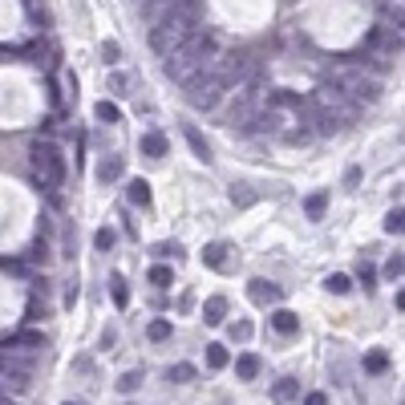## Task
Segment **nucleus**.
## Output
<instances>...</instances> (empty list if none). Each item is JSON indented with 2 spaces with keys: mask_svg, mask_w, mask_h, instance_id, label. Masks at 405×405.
Instances as JSON below:
<instances>
[{
  "mask_svg": "<svg viewBox=\"0 0 405 405\" xmlns=\"http://www.w3.org/2000/svg\"><path fill=\"white\" fill-rule=\"evenodd\" d=\"M219 61H223L219 37H211V33H195L191 41H183V45L163 61V73H167L170 81H179V85H195V81H203L207 73H215Z\"/></svg>",
  "mask_w": 405,
  "mask_h": 405,
  "instance_id": "nucleus-1",
  "label": "nucleus"
},
{
  "mask_svg": "<svg viewBox=\"0 0 405 405\" xmlns=\"http://www.w3.org/2000/svg\"><path fill=\"white\" fill-rule=\"evenodd\" d=\"M195 33H199V0H174V8L150 28V49L158 57H170L183 41H191Z\"/></svg>",
  "mask_w": 405,
  "mask_h": 405,
  "instance_id": "nucleus-2",
  "label": "nucleus"
},
{
  "mask_svg": "<svg viewBox=\"0 0 405 405\" xmlns=\"http://www.w3.org/2000/svg\"><path fill=\"white\" fill-rule=\"evenodd\" d=\"M357 114H361V106L353 101V97L340 94L333 81H320V85L312 90V122H316L320 134L345 130L349 122H357Z\"/></svg>",
  "mask_w": 405,
  "mask_h": 405,
  "instance_id": "nucleus-3",
  "label": "nucleus"
},
{
  "mask_svg": "<svg viewBox=\"0 0 405 405\" xmlns=\"http://www.w3.org/2000/svg\"><path fill=\"white\" fill-rule=\"evenodd\" d=\"M329 81H333L345 97H353L357 106H365V101L373 106V101L381 97V77H377V73H369L365 65H336Z\"/></svg>",
  "mask_w": 405,
  "mask_h": 405,
  "instance_id": "nucleus-4",
  "label": "nucleus"
},
{
  "mask_svg": "<svg viewBox=\"0 0 405 405\" xmlns=\"http://www.w3.org/2000/svg\"><path fill=\"white\" fill-rule=\"evenodd\" d=\"M33 174H37V183L45 187V191H53V187H61L65 183V154L57 150L53 142H33Z\"/></svg>",
  "mask_w": 405,
  "mask_h": 405,
  "instance_id": "nucleus-5",
  "label": "nucleus"
},
{
  "mask_svg": "<svg viewBox=\"0 0 405 405\" xmlns=\"http://www.w3.org/2000/svg\"><path fill=\"white\" fill-rule=\"evenodd\" d=\"M260 101H263V81L251 73L247 81H239V85H235V101H231V110H227V126L247 130L251 118L260 114Z\"/></svg>",
  "mask_w": 405,
  "mask_h": 405,
  "instance_id": "nucleus-6",
  "label": "nucleus"
},
{
  "mask_svg": "<svg viewBox=\"0 0 405 405\" xmlns=\"http://www.w3.org/2000/svg\"><path fill=\"white\" fill-rule=\"evenodd\" d=\"M227 90H231V81H227V77H223V69L215 65V73H207L203 81L187 85V101H191L195 110H203V114H207V110H215V106H219V97L227 94Z\"/></svg>",
  "mask_w": 405,
  "mask_h": 405,
  "instance_id": "nucleus-7",
  "label": "nucleus"
},
{
  "mask_svg": "<svg viewBox=\"0 0 405 405\" xmlns=\"http://www.w3.org/2000/svg\"><path fill=\"white\" fill-rule=\"evenodd\" d=\"M28 381H33V369H28V361L21 357V353H8V349H0V389L8 393H24L28 389Z\"/></svg>",
  "mask_w": 405,
  "mask_h": 405,
  "instance_id": "nucleus-8",
  "label": "nucleus"
},
{
  "mask_svg": "<svg viewBox=\"0 0 405 405\" xmlns=\"http://www.w3.org/2000/svg\"><path fill=\"white\" fill-rule=\"evenodd\" d=\"M235 247H231V243H207V247H203V263H207V267H215V272H227V267H235Z\"/></svg>",
  "mask_w": 405,
  "mask_h": 405,
  "instance_id": "nucleus-9",
  "label": "nucleus"
},
{
  "mask_svg": "<svg viewBox=\"0 0 405 405\" xmlns=\"http://www.w3.org/2000/svg\"><path fill=\"white\" fill-rule=\"evenodd\" d=\"M247 296H251V304H260V308H267V304H280V284H272V280H251L247 284Z\"/></svg>",
  "mask_w": 405,
  "mask_h": 405,
  "instance_id": "nucleus-10",
  "label": "nucleus"
},
{
  "mask_svg": "<svg viewBox=\"0 0 405 405\" xmlns=\"http://www.w3.org/2000/svg\"><path fill=\"white\" fill-rule=\"evenodd\" d=\"M122 170H126V158H122V154H106V158L97 163V183H118Z\"/></svg>",
  "mask_w": 405,
  "mask_h": 405,
  "instance_id": "nucleus-11",
  "label": "nucleus"
},
{
  "mask_svg": "<svg viewBox=\"0 0 405 405\" xmlns=\"http://www.w3.org/2000/svg\"><path fill=\"white\" fill-rule=\"evenodd\" d=\"M296 397H300V381L284 377V381H276V385H272V402H276V405H292Z\"/></svg>",
  "mask_w": 405,
  "mask_h": 405,
  "instance_id": "nucleus-12",
  "label": "nucleus"
},
{
  "mask_svg": "<svg viewBox=\"0 0 405 405\" xmlns=\"http://www.w3.org/2000/svg\"><path fill=\"white\" fill-rule=\"evenodd\" d=\"M41 345H45L41 333H13V336H4V345H0V349L17 353V349H41Z\"/></svg>",
  "mask_w": 405,
  "mask_h": 405,
  "instance_id": "nucleus-13",
  "label": "nucleus"
},
{
  "mask_svg": "<svg viewBox=\"0 0 405 405\" xmlns=\"http://www.w3.org/2000/svg\"><path fill=\"white\" fill-rule=\"evenodd\" d=\"M272 329L280 336H292L296 329H300V320H296V312H288V308H276L272 312Z\"/></svg>",
  "mask_w": 405,
  "mask_h": 405,
  "instance_id": "nucleus-14",
  "label": "nucleus"
},
{
  "mask_svg": "<svg viewBox=\"0 0 405 405\" xmlns=\"http://www.w3.org/2000/svg\"><path fill=\"white\" fill-rule=\"evenodd\" d=\"M235 377L239 381H256V377H260V357H256V353H243V357L235 361Z\"/></svg>",
  "mask_w": 405,
  "mask_h": 405,
  "instance_id": "nucleus-15",
  "label": "nucleus"
},
{
  "mask_svg": "<svg viewBox=\"0 0 405 405\" xmlns=\"http://www.w3.org/2000/svg\"><path fill=\"white\" fill-rule=\"evenodd\" d=\"M138 8H142V17L150 24H158L170 13V8H174V0H146V4H138Z\"/></svg>",
  "mask_w": 405,
  "mask_h": 405,
  "instance_id": "nucleus-16",
  "label": "nucleus"
},
{
  "mask_svg": "<svg viewBox=\"0 0 405 405\" xmlns=\"http://www.w3.org/2000/svg\"><path fill=\"white\" fill-rule=\"evenodd\" d=\"M126 199H130L134 207H150V183H146V179H134V183L126 187Z\"/></svg>",
  "mask_w": 405,
  "mask_h": 405,
  "instance_id": "nucleus-17",
  "label": "nucleus"
},
{
  "mask_svg": "<svg viewBox=\"0 0 405 405\" xmlns=\"http://www.w3.org/2000/svg\"><path fill=\"white\" fill-rule=\"evenodd\" d=\"M223 316H227V300H223V296H211V300L203 304V320H207V324H223Z\"/></svg>",
  "mask_w": 405,
  "mask_h": 405,
  "instance_id": "nucleus-18",
  "label": "nucleus"
},
{
  "mask_svg": "<svg viewBox=\"0 0 405 405\" xmlns=\"http://www.w3.org/2000/svg\"><path fill=\"white\" fill-rule=\"evenodd\" d=\"M187 142H191V150H195L199 163H211V146H207V138H203L195 126H187Z\"/></svg>",
  "mask_w": 405,
  "mask_h": 405,
  "instance_id": "nucleus-19",
  "label": "nucleus"
},
{
  "mask_svg": "<svg viewBox=\"0 0 405 405\" xmlns=\"http://www.w3.org/2000/svg\"><path fill=\"white\" fill-rule=\"evenodd\" d=\"M142 154L146 158H163V154H167V138H163L158 130H150V134L142 138Z\"/></svg>",
  "mask_w": 405,
  "mask_h": 405,
  "instance_id": "nucleus-20",
  "label": "nucleus"
},
{
  "mask_svg": "<svg viewBox=\"0 0 405 405\" xmlns=\"http://www.w3.org/2000/svg\"><path fill=\"white\" fill-rule=\"evenodd\" d=\"M110 296H114V304H118V308L130 304V284H126V276H110Z\"/></svg>",
  "mask_w": 405,
  "mask_h": 405,
  "instance_id": "nucleus-21",
  "label": "nucleus"
},
{
  "mask_svg": "<svg viewBox=\"0 0 405 405\" xmlns=\"http://www.w3.org/2000/svg\"><path fill=\"white\" fill-rule=\"evenodd\" d=\"M324 207H329V195H324V191H316V195H308V199H304V211H308V219H320V215H324Z\"/></svg>",
  "mask_w": 405,
  "mask_h": 405,
  "instance_id": "nucleus-22",
  "label": "nucleus"
},
{
  "mask_svg": "<svg viewBox=\"0 0 405 405\" xmlns=\"http://www.w3.org/2000/svg\"><path fill=\"white\" fill-rule=\"evenodd\" d=\"M94 114H97V122H106V126H114V122L122 118V114H118V106H114V101H97V106H94Z\"/></svg>",
  "mask_w": 405,
  "mask_h": 405,
  "instance_id": "nucleus-23",
  "label": "nucleus"
},
{
  "mask_svg": "<svg viewBox=\"0 0 405 405\" xmlns=\"http://www.w3.org/2000/svg\"><path fill=\"white\" fill-rule=\"evenodd\" d=\"M385 231H389V235H402L405 231V211L402 207H393V211L385 215Z\"/></svg>",
  "mask_w": 405,
  "mask_h": 405,
  "instance_id": "nucleus-24",
  "label": "nucleus"
},
{
  "mask_svg": "<svg viewBox=\"0 0 405 405\" xmlns=\"http://www.w3.org/2000/svg\"><path fill=\"white\" fill-rule=\"evenodd\" d=\"M231 203H239V207H251V203H256V191H251L247 183H235V187H231Z\"/></svg>",
  "mask_w": 405,
  "mask_h": 405,
  "instance_id": "nucleus-25",
  "label": "nucleus"
},
{
  "mask_svg": "<svg viewBox=\"0 0 405 405\" xmlns=\"http://www.w3.org/2000/svg\"><path fill=\"white\" fill-rule=\"evenodd\" d=\"M146 336H150L154 345H163V340H170V320H150V329H146Z\"/></svg>",
  "mask_w": 405,
  "mask_h": 405,
  "instance_id": "nucleus-26",
  "label": "nucleus"
},
{
  "mask_svg": "<svg viewBox=\"0 0 405 405\" xmlns=\"http://www.w3.org/2000/svg\"><path fill=\"white\" fill-rule=\"evenodd\" d=\"M324 288H329V292H336V296H345V292H349V288H353V280H349V276H345V272H333V276H329V280H324Z\"/></svg>",
  "mask_w": 405,
  "mask_h": 405,
  "instance_id": "nucleus-27",
  "label": "nucleus"
},
{
  "mask_svg": "<svg viewBox=\"0 0 405 405\" xmlns=\"http://www.w3.org/2000/svg\"><path fill=\"white\" fill-rule=\"evenodd\" d=\"M227 349H223V345H207V365H211V369H227Z\"/></svg>",
  "mask_w": 405,
  "mask_h": 405,
  "instance_id": "nucleus-28",
  "label": "nucleus"
},
{
  "mask_svg": "<svg viewBox=\"0 0 405 405\" xmlns=\"http://www.w3.org/2000/svg\"><path fill=\"white\" fill-rule=\"evenodd\" d=\"M167 377L174 385H187V381H195V365H174V369H167Z\"/></svg>",
  "mask_w": 405,
  "mask_h": 405,
  "instance_id": "nucleus-29",
  "label": "nucleus"
},
{
  "mask_svg": "<svg viewBox=\"0 0 405 405\" xmlns=\"http://www.w3.org/2000/svg\"><path fill=\"white\" fill-rule=\"evenodd\" d=\"M138 385H142V369H130V373H122L118 389H122V393H134Z\"/></svg>",
  "mask_w": 405,
  "mask_h": 405,
  "instance_id": "nucleus-30",
  "label": "nucleus"
},
{
  "mask_svg": "<svg viewBox=\"0 0 405 405\" xmlns=\"http://www.w3.org/2000/svg\"><path fill=\"white\" fill-rule=\"evenodd\" d=\"M385 369H389V357L385 353H369L365 357V373H385Z\"/></svg>",
  "mask_w": 405,
  "mask_h": 405,
  "instance_id": "nucleus-31",
  "label": "nucleus"
},
{
  "mask_svg": "<svg viewBox=\"0 0 405 405\" xmlns=\"http://www.w3.org/2000/svg\"><path fill=\"white\" fill-rule=\"evenodd\" d=\"M402 272H405L402 256H389V260H385V280H402Z\"/></svg>",
  "mask_w": 405,
  "mask_h": 405,
  "instance_id": "nucleus-32",
  "label": "nucleus"
},
{
  "mask_svg": "<svg viewBox=\"0 0 405 405\" xmlns=\"http://www.w3.org/2000/svg\"><path fill=\"white\" fill-rule=\"evenodd\" d=\"M150 284H154V288H170V267H163V263H158V267H150Z\"/></svg>",
  "mask_w": 405,
  "mask_h": 405,
  "instance_id": "nucleus-33",
  "label": "nucleus"
},
{
  "mask_svg": "<svg viewBox=\"0 0 405 405\" xmlns=\"http://www.w3.org/2000/svg\"><path fill=\"white\" fill-rule=\"evenodd\" d=\"M101 61H106V65H118V61H122V49L114 45V41H106V45H101Z\"/></svg>",
  "mask_w": 405,
  "mask_h": 405,
  "instance_id": "nucleus-34",
  "label": "nucleus"
},
{
  "mask_svg": "<svg viewBox=\"0 0 405 405\" xmlns=\"http://www.w3.org/2000/svg\"><path fill=\"white\" fill-rule=\"evenodd\" d=\"M114 239H118V235H114V231H110V227H101V231H97V235H94L97 251H110V247H114Z\"/></svg>",
  "mask_w": 405,
  "mask_h": 405,
  "instance_id": "nucleus-35",
  "label": "nucleus"
},
{
  "mask_svg": "<svg viewBox=\"0 0 405 405\" xmlns=\"http://www.w3.org/2000/svg\"><path fill=\"white\" fill-rule=\"evenodd\" d=\"M231 340H239V345L251 340V324H247V320H235V324H231Z\"/></svg>",
  "mask_w": 405,
  "mask_h": 405,
  "instance_id": "nucleus-36",
  "label": "nucleus"
},
{
  "mask_svg": "<svg viewBox=\"0 0 405 405\" xmlns=\"http://www.w3.org/2000/svg\"><path fill=\"white\" fill-rule=\"evenodd\" d=\"M357 276H361V284H365V288H373V280H377V272H373V263H365V260H361Z\"/></svg>",
  "mask_w": 405,
  "mask_h": 405,
  "instance_id": "nucleus-37",
  "label": "nucleus"
},
{
  "mask_svg": "<svg viewBox=\"0 0 405 405\" xmlns=\"http://www.w3.org/2000/svg\"><path fill=\"white\" fill-rule=\"evenodd\" d=\"M154 256H170V260H179V256H183V247H179V243H158V247H154Z\"/></svg>",
  "mask_w": 405,
  "mask_h": 405,
  "instance_id": "nucleus-38",
  "label": "nucleus"
},
{
  "mask_svg": "<svg viewBox=\"0 0 405 405\" xmlns=\"http://www.w3.org/2000/svg\"><path fill=\"white\" fill-rule=\"evenodd\" d=\"M304 405H329V397H324V393H308V397H304Z\"/></svg>",
  "mask_w": 405,
  "mask_h": 405,
  "instance_id": "nucleus-39",
  "label": "nucleus"
},
{
  "mask_svg": "<svg viewBox=\"0 0 405 405\" xmlns=\"http://www.w3.org/2000/svg\"><path fill=\"white\" fill-rule=\"evenodd\" d=\"M110 90H118V94L126 90V77H122V73H114V77H110Z\"/></svg>",
  "mask_w": 405,
  "mask_h": 405,
  "instance_id": "nucleus-40",
  "label": "nucleus"
},
{
  "mask_svg": "<svg viewBox=\"0 0 405 405\" xmlns=\"http://www.w3.org/2000/svg\"><path fill=\"white\" fill-rule=\"evenodd\" d=\"M0 405H17V402H13V397H8V393H4V389H0Z\"/></svg>",
  "mask_w": 405,
  "mask_h": 405,
  "instance_id": "nucleus-41",
  "label": "nucleus"
},
{
  "mask_svg": "<svg viewBox=\"0 0 405 405\" xmlns=\"http://www.w3.org/2000/svg\"><path fill=\"white\" fill-rule=\"evenodd\" d=\"M134 4H146V0H134Z\"/></svg>",
  "mask_w": 405,
  "mask_h": 405,
  "instance_id": "nucleus-42",
  "label": "nucleus"
},
{
  "mask_svg": "<svg viewBox=\"0 0 405 405\" xmlns=\"http://www.w3.org/2000/svg\"><path fill=\"white\" fill-rule=\"evenodd\" d=\"M65 405H77V402H65Z\"/></svg>",
  "mask_w": 405,
  "mask_h": 405,
  "instance_id": "nucleus-43",
  "label": "nucleus"
}]
</instances>
